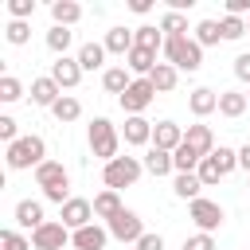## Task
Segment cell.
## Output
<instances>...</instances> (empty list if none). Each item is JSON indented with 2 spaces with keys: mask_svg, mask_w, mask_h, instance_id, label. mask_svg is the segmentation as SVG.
I'll list each match as a JSON object with an SVG mask.
<instances>
[{
  "mask_svg": "<svg viewBox=\"0 0 250 250\" xmlns=\"http://www.w3.org/2000/svg\"><path fill=\"white\" fill-rule=\"evenodd\" d=\"M4 160H8V168H12V172L39 168V164L47 160V145H43V137H39V133H27V137H20L16 145H8Z\"/></svg>",
  "mask_w": 250,
  "mask_h": 250,
  "instance_id": "cell-1",
  "label": "cell"
},
{
  "mask_svg": "<svg viewBox=\"0 0 250 250\" xmlns=\"http://www.w3.org/2000/svg\"><path fill=\"white\" fill-rule=\"evenodd\" d=\"M35 184L43 188V199H51V203H66L70 199V176H66V168L59 164V160H43L39 168H35Z\"/></svg>",
  "mask_w": 250,
  "mask_h": 250,
  "instance_id": "cell-2",
  "label": "cell"
},
{
  "mask_svg": "<svg viewBox=\"0 0 250 250\" xmlns=\"http://www.w3.org/2000/svg\"><path fill=\"white\" fill-rule=\"evenodd\" d=\"M164 59H168L176 70L195 74V70L203 66V47H199L191 35H172V39H164Z\"/></svg>",
  "mask_w": 250,
  "mask_h": 250,
  "instance_id": "cell-3",
  "label": "cell"
},
{
  "mask_svg": "<svg viewBox=\"0 0 250 250\" xmlns=\"http://www.w3.org/2000/svg\"><path fill=\"white\" fill-rule=\"evenodd\" d=\"M86 141H90V152H94V156H102L105 164H109V160H117L121 133H117V125H113L109 117H94V121H90V129H86Z\"/></svg>",
  "mask_w": 250,
  "mask_h": 250,
  "instance_id": "cell-4",
  "label": "cell"
},
{
  "mask_svg": "<svg viewBox=\"0 0 250 250\" xmlns=\"http://www.w3.org/2000/svg\"><path fill=\"white\" fill-rule=\"evenodd\" d=\"M141 172H145V160H137V156H117V160H109V164L102 168V180H105L109 191H121V188H133V184L141 180Z\"/></svg>",
  "mask_w": 250,
  "mask_h": 250,
  "instance_id": "cell-5",
  "label": "cell"
},
{
  "mask_svg": "<svg viewBox=\"0 0 250 250\" xmlns=\"http://www.w3.org/2000/svg\"><path fill=\"white\" fill-rule=\"evenodd\" d=\"M105 230H109V238H117V242H141V234H145V223H141V215L137 211H129V207H121L109 223H105Z\"/></svg>",
  "mask_w": 250,
  "mask_h": 250,
  "instance_id": "cell-6",
  "label": "cell"
},
{
  "mask_svg": "<svg viewBox=\"0 0 250 250\" xmlns=\"http://www.w3.org/2000/svg\"><path fill=\"white\" fill-rule=\"evenodd\" d=\"M152 98H156V86H152L148 78H133V86H129L117 102H121V109H125L129 117H141V113L152 105Z\"/></svg>",
  "mask_w": 250,
  "mask_h": 250,
  "instance_id": "cell-7",
  "label": "cell"
},
{
  "mask_svg": "<svg viewBox=\"0 0 250 250\" xmlns=\"http://www.w3.org/2000/svg\"><path fill=\"white\" fill-rule=\"evenodd\" d=\"M59 223L74 234V230H82V227H90L94 223V203L90 199H78V195H70L62 207H59Z\"/></svg>",
  "mask_w": 250,
  "mask_h": 250,
  "instance_id": "cell-8",
  "label": "cell"
},
{
  "mask_svg": "<svg viewBox=\"0 0 250 250\" xmlns=\"http://www.w3.org/2000/svg\"><path fill=\"white\" fill-rule=\"evenodd\" d=\"M188 215H191V223H195V227H199L203 234L219 230V227H223V219H227V211H223V207H219L215 199H203V195H199V199H195V203L188 207Z\"/></svg>",
  "mask_w": 250,
  "mask_h": 250,
  "instance_id": "cell-9",
  "label": "cell"
},
{
  "mask_svg": "<svg viewBox=\"0 0 250 250\" xmlns=\"http://www.w3.org/2000/svg\"><path fill=\"white\" fill-rule=\"evenodd\" d=\"M66 242H70V230H66L62 223H51V219H47L39 230H31V246H35V250H62Z\"/></svg>",
  "mask_w": 250,
  "mask_h": 250,
  "instance_id": "cell-10",
  "label": "cell"
},
{
  "mask_svg": "<svg viewBox=\"0 0 250 250\" xmlns=\"http://www.w3.org/2000/svg\"><path fill=\"white\" fill-rule=\"evenodd\" d=\"M51 78L59 82V90H74L78 82H82V66H78V59H55L51 62Z\"/></svg>",
  "mask_w": 250,
  "mask_h": 250,
  "instance_id": "cell-11",
  "label": "cell"
},
{
  "mask_svg": "<svg viewBox=\"0 0 250 250\" xmlns=\"http://www.w3.org/2000/svg\"><path fill=\"white\" fill-rule=\"evenodd\" d=\"M152 145L164 148V152H176V148L184 145V129H180L176 121H156V125H152Z\"/></svg>",
  "mask_w": 250,
  "mask_h": 250,
  "instance_id": "cell-12",
  "label": "cell"
},
{
  "mask_svg": "<svg viewBox=\"0 0 250 250\" xmlns=\"http://www.w3.org/2000/svg\"><path fill=\"white\" fill-rule=\"evenodd\" d=\"M70 242H74V250H105L109 230H105V227H98V223H90V227L74 230V234H70Z\"/></svg>",
  "mask_w": 250,
  "mask_h": 250,
  "instance_id": "cell-13",
  "label": "cell"
},
{
  "mask_svg": "<svg viewBox=\"0 0 250 250\" xmlns=\"http://www.w3.org/2000/svg\"><path fill=\"white\" fill-rule=\"evenodd\" d=\"M184 145H188V148H195L199 156H211V152H215V133H211V125H188Z\"/></svg>",
  "mask_w": 250,
  "mask_h": 250,
  "instance_id": "cell-14",
  "label": "cell"
},
{
  "mask_svg": "<svg viewBox=\"0 0 250 250\" xmlns=\"http://www.w3.org/2000/svg\"><path fill=\"white\" fill-rule=\"evenodd\" d=\"M16 223L27 227V230H39V227L47 223L43 203H39V199H20V203H16Z\"/></svg>",
  "mask_w": 250,
  "mask_h": 250,
  "instance_id": "cell-15",
  "label": "cell"
},
{
  "mask_svg": "<svg viewBox=\"0 0 250 250\" xmlns=\"http://www.w3.org/2000/svg\"><path fill=\"white\" fill-rule=\"evenodd\" d=\"M125 66H129V74H137V78H148V74L156 70V51L133 47V51L125 55Z\"/></svg>",
  "mask_w": 250,
  "mask_h": 250,
  "instance_id": "cell-16",
  "label": "cell"
},
{
  "mask_svg": "<svg viewBox=\"0 0 250 250\" xmlns=\"http://www.w3.org/2000/svg\"><path fill=\"white\" fill-rule=\"evenodd\" d=\"M188 109H191L195 117H207V113H215V109H219V94H215V90H207V86H195V90L188 94Z\"/></svg>",
  "mask_w": 250,
  "mask_h": 250,
  "instance_id": "cell-17",
  "label": "cell"
},
{
  "mask_svg": "<svg viewBox=\"0 0 250 250\" xmlns=\"http://www.w3.org/2000/svg\"><path fill=\"white\" fill-rule=\"evenodd\" d=\"M51 20H55V27H74L82 20V4L78 0H55L51 4Z\"/></svg>",
  "mask_w": 250,
  "mask_h": 250,
  "instance_id": "cell-18",
  "label": "cell"
},
{
  "mask_svg": "<svg viewBox=\"0 0 250 250\" xmlns=\"http://www.w3.org/2000/svg\"><path fill=\"white\" fill-rule=\"evenodd\" d=\"M59 98H62V90H59V82H55L51 74H47V78H35V82H31V102H35V105H47V109H51V105H55Z\"/></svg>",
  "mask_w": 250,
  "mask_h": 250,
  "instance_id": "cell-19",
  "label": "cell"
},
{
  "mask_svg": "<svg viewBox=\"0 0 250 250\" xmlns=\"http://www.w3.org/2000/svg\"><path fill=\"white\" fill-rule=\"evenodd\" d=\"M145 172L148 176H168V172H176V164H172V152H164V148H156V145H148V152H145Z\"/></svg>",
  "mask_w": 250,
  "mask_h": 250,
  "instance_id": "cell-20",
  "label": "cell"
},
{
  "mask_svg": "<svg viewBox=\"0 0 250 250\" xmlns=\"http://www.w3.org/2000/svg\"><path fill=\"white\" fill-rule=\"evenodd\" d=\"M133 47H137V35L129 27H109L105 31V51L109 55H129Z\"/></svg>",
  "mask_w": 250,
  "mask_h": 250,
  "instance_id": "cell-21",
  "label": "cell"
},
{
  "mask_svg": "<svg viewBox=\"0 0 250 250\" xmlns=\"http://www.w3.org/2000/svg\"><path fill=\"white\" fill-rule=\"evenodd\" d=\"M125 145H152V121L145 117H125Z\"/></svg>",
  "mask_w": 250,
  "mask_h": 250,
  "instance_id": "cell-22",
  "label": "cell"
},
{
  "mask_svg": "<svg viewBox=\"0 0 250 250\" xmlns=\"http://www.w3.org/2000/svg\"><path fill=\"white\" fill-rule=\"evenodd\" d=\"M102 86H105V94H125L129 86H133V74H129V66H109L105 74H102Z\"/></svg>",
  "mask_w": 250,
  "mask_h": 250,
  "instance_id": "cell-23",
  "label": "cell"
},
{
  "mask_svg": "<svg viewBox=\"0 0 250 250\" xmlns=\"http://www.w3.org/2000/svg\"><path fill=\"white\" fill-rule=\"evenodd\" d=\"M246 105H250V98H246L242 90H223V94H219V113H223V117H242Z\"/></svg>",
  "mask_w": 250,
  "mask_h": 250,
  "instance_id": "cell-24",
  "label": "cell"
},
{
  "mask_svg": "<svg viewBox=\"0 0 250 250\" xmlns=\"http://www.w3.org/2000/svg\"><path fill=\"white\" fill-rule=\"evenodd\" d=\"M51 113H55V121H59V125H70V121H78V117H82V102H78L74 94H62V98L51 105Z\"/></svg>",
  "mask_w": 250,
  "mask_h": 250,
  "instance_id": "cell-25",
  "label": "cell"
},
{
  "mask_svg": "<svg viewBox=\"0 0 250 250\" xmlns=\"http://www.w3.org/2000/svg\"><path fill=\"white\" fill-rule=\"evenodd\" d=\"M172 191H176L180 199H188V203H195V199H199V191H203V180H199L195 172H180V176L172 180Z\"/></svg>",
  "mask_w": 250,
  "mask_h": 250,
  "instance_id": "cell-26",
  "label": "cell"
},
{
  "mask_svg": "<svg viewBox=\"0 0 250 250\" xmlns=\"http://www.w3.org/2000/svg\"><path fill=\"white\" fill-rule=\"evenodd\" d=\"M105 55H109V51H105V43H82L74 59H78V66H82V70H98V66L105 62Z\"/></svg>",
  "mask_w": 250,
  "mask_h": 250,
  "instance_id": "cell-27",
  "label": "cell"
},
{
  "mask_svg": "<svg viewBox=\"0 0 250 250\" xmlns=\"http://www.w3.org/2000/svg\"><path fill=\"white\" fill-rule=\"evenodd\" d=\"M148 82L156 86V94H168V90H176V82H180V70H176L172 62H156V70L148 74Z\"/></svg>",
  "mask_w": 250,
  "mask_h": 250,
  "instance_id": "cell-28",
  "label": "cell"
},
{
  "mask_svg": "<svg viewBox=\"0 0 250 250\" xmlns=\"http://www.w3.org/2000/svg\"><path fill=\"white\" fill-rule=\"evenodd\" d=\"M117 211H121V195H117V191H109V188H105V191H98V195H94V215H98V219H105V223H109Z\"/></svg>",
  "mask_w": 250,
  "mask_h": 250,
  "instance_id": "cell-29",
  "label": "cell"
},
{
  "mask_svg": "<svg viewBox=\"0 0 250 250\" xmlns=\"http://www.w3.org/2000/svg\"><path fill=\"white\" fill-rule=\"evenodd\" d=\"M133 35H137V47H145V51H164V31H160V23H156V27L145 23V27H137Z\"/></svg>",
  "mask_w": 250,
  "mask_h": 250,
  "instance_id": "cell-30",
  "label": "cell"
},
{
  "mask_svg": "<svg viewBox=\"0 0 250 250\" xmlns=\"http://www.w3.org/2000/svg\"><path fill=\"white\" fill-rule=\"evenodd\" d=\"M160 31H164V39H172V35H188V16L168 8V12L160 16Z\"/></svg>",
  "mask_w": 250,
  "mask_h": 250,
  "instance_id": "cell-31",
  "label": "cell"
},
{
  "mask_svg": "<svg viewBox=\"0 0 250 250\" xmlns=\"http://www.w3.org/2000/svg\"><path fill=\"white\" fill-rule=\"evenodd\" d=\"M199 47H215L219 39H223V31H219V20H199L195 23V35H191Z\"/></svg>",
  "mask_w": 250,
  "mask_h": 250,
  "instance_id": "cell-32",
  "label": "cell"
},
{
  "mask_svg": "<svg viewBox=\"0 0 250 250\" xmlns=\"http://www.w3.org/2000/svg\"><path fill=\"white\" fill-rule=\"evenodd\" d=\"M199 160H203V156H199L195 148H188V145H180V148L172 152V164H176V176H180V172H195V168H199Z\"/></svg>",
  "mask_w": 250,
  "mask_h": 250,
  "instance_id": "cell-33",
  "label": "cell"
},
{
  "mask_svg": "<svg viewBox=\"0 0 250 250\" xmlns=\"http://www.w3.org/2000/svg\"><path fill=\"white\" fill-rule=\"evenodd\" d=\"M4 39H8L12 47H23V43L31 39V27H27V20H8V27H4Z\"/></svg>",
  "mask_w": 250,
  "mask_h": 250,
  "instance_id": "cell-34",
  "label": "cell"
},
{
  "mask_svg": "<svg viewBox=\"0 0 250 250\" xmlns=\"http://www.w3.org/2000/svg\"><path fill=\"white\" fill-rule=\"evenodd\" d=\"M70 39H74V35H70V27H51V31H47V47L55 51V59H62V55H66Z\"/></svg>",
  "mask_w": 250,
  "mask_h": 250,
  "instance_id": "cell-35",
  "label": "cell"
},
{
  "mask_svg": "<svg viewBox=\"0 0 250 250\" xmlns=\"http://www.w3.org/2000/svg\"><path fill=\"white\" fill-rule=\"evenodd\" d=\"M20 98H23V86H20V78L4 74V78H0V102H4V105H12V102H20Z\"/></svg>",
  "mask_w": 250,
  "mask_h": 250,
  "instance_id": "cell-36",
  "label": "cell"
},
{
  "mask_svg": "<svg viewBox=\"0 0 250 250\" xmlns=\"http://www.w3.org/2000/svg\"><path fill=\"white\" fill-rule=\"evenodd\" d=\"M211 156H215V164H219V172H223V176H230V172L238 168V152H234V148H227V145H219Z\"/></svg>",
  "mask_w": 250,
  "mask_h": 250,
  "instance_id": "cell-37",
  "label": "cell"
},
{
  "mask_svg": "<svg viewBox=\"0 0 250 250\" xmlns=\"http://www.w3.org/2000/svg\"><path fill=\"white\" fill-rule=\"evenodd\" d=\"M195 176L203 180V188H211V184H219V180H223V172H219L215 156H203V160H199V168H195Z\"/></svg>",
  "mask_w": 250,
  "mask_h": 250,
  "instance_id": "cell-38",
  "label": "cell"
},
{
  "mask_svg": "<svg viewBox=\"0 0 250 250\" xmlns=\"http://www.w3.org/2000/svg\"><path fill=\"white\" fill-rule=\"evenodd\" d=\"M219 31H223V39H242V35H246V20L223 16V20H219Z\"/></svg>",
  "mask_w": 250,
  "mask_h": 250,
  "instance_id": "cell-39",
  "label": "cell"
},
{
  "mask_svg": "<svg viewBox=\"0 0 250 250\" xmlns=\"http://www.w3.org/2000/svg\"><path fill=\"white\" fill-rule=\"evenodd\" d=\"M0 250H31V238H23L20 230H0Z\"/></svg>",
  "mask_w": 250,
  "mask_h": 250,
  "instance_id": "cell-40",
  "label": "cell"
},
{
  "mask_svg": "<svg viewBox=\"0 0 250 250\" xmlns=\"http://www.w3.org/2000/svg\"><path fill=\"white\" fill-rule=\"evenodd\" d=\"M0 141H4V145H16V141H20L16 117H8V113H0Z\"/></svg>",
  "mask_w": 250,
  "mask_h": 250,
  "instance_id": "cell-41",
  "label": "cell"
},
{
  "mask_svg": "<svg viewBox=\"0 0 250 250\" xmlns=\"http://www.w3.org/2000/svg\"><path fill=\"white\" fill-rule=\"evenodd\" d=\"M35 12V0H8V16L12 20H27Z\"/></svg>",
  "mask_w": 250,
  "mask_h": 250,
  "instance_id": "cell-42",
  "label": "cell"
},
{
  "mask_svg": "<svg viewBox=\"0 0 250 250\" xmlns=\"http://www.w3.org/2000/svg\"><path fill=\"white\" fill-rule=\"evenodd\" d=\"M184 250H215V238L211 234H191V238H184Z\"/></svg>",
  "mask_w": 250,
  "mask_h": 250,
  "instance_id": "cell-43",
  "label": "cell"
},
{
  "mask_svg": "<svg viewBox=\"0 0 250 250\" xmlns=\"http://www.w3.org/2000/svg\"><path fill=\"white\" fill-rule=\"evenodd\" d=\"M234 78H238V82H250V51H242V55L234 59Z\"/></svg>",
  "mask_w": 250,
  "mask_h": 250,
  "instance_id": "cell-44",
  "label": "cell"
},
{
  "mask_svg": "<svg viewBox=\"0 0 250 250\" xmlns=\"http://www.w3.org/2000/svg\"><path fill=\"white\" fill-rule=\"evenodd\" d=\"M227 16H238V20L246 16L250 20V0H227Z\"/></svg>",
  "mask_w": 250,
  "mask_h": 250,
  "instance_id": "cell-45",
  "label": "cell"
},
{
  "mask_svg": "<svg viewBox=\"0 0 250 250\" xmlns=\"http://www.w3.org/2000/svg\"><path fill=\"white\" fill-rule=\"evenodd\" d=\"M137 250H164V238L145 230V234H141V242H137Z\"/></svg>",
  "mask_w": 250,
  "mask_h": 250,
  "instance_id": "cell-46",
  "label": "cell"
},
{
  "mask_svg": "<svg viewBox=\"0 0 250 250\" xmlns=\"http://www.w3.org/2000/svg\"><path fill=\"white\" fill-rule=\"evenodd\" d=\"M238 168H242V172L250 176V141H246V145L238 148Z\"/></svg>",
  "mask_w": 250,
  "mask_h": 250,
  "instance_id": "cell-47",
  "label": "cell"
},
{
  "mask_svg": "<svg viewBox=\"0 0 250 250\" xmlns=\"http://www.w3.org/2000/svg\"><path fill=\"white\" fill-rule=\"evenodd\" d=\"M129 8H133V12H137V16H145V12H152V0H133V4H129Z\"/></svg>",
  "mask_w": 250,
  "mask_h": 250,
  "instance_id": "cell-48",
  "label": "cell"
},
{
  "mask_svg": "<svg viewBox=\"0 0 250 250\" xmlns=\"http://www.w3.org/2000/svg\"><path fill=\"white\" fill-rule=\"evenodd\" d=\"M246 31H250V20H246Z\"/></svg>",
  "mask_w": 250,
  "mask_h": 250,
  "instance_id": "cell-49",
  "label": "cell"
},
{
  "mask_svg": "<svg viewBox=\"0 0 250 250\" xmlns=\"http://www.w3.org/2000/svg\"><path fill=\"white\" fill-rule=\"evenodd\" d=\"M242 250H250V246H242Z\"/></svg>",
  "mask_w": 250,
  "mask_h": 250,
  "instance_id": "cell-50",
  "label": "cell"
},
{
  "mask_svg": "<svg viewBox=\"0 0 250 250\" xmlns=\"http://www.w3.org/2000/svg\"><path fill=\"white\" fill-rule=\"evenodd\" d=\"M246 98H250V94H246Z\"/></svg>",
  "mask_w": 250,
  "mask_h": 250,
  "instance_id": "cell-51",
  "label": "cell"
}]
</instances>
